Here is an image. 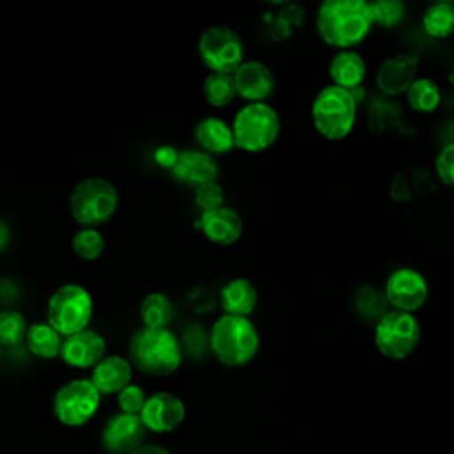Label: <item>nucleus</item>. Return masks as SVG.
<instances>
[{"instance_id": "obj_1", "label": "nucleus", "mask_w": 454, "mask_h": 454, "mask_svg": "<svg viewBox=\"0 0 454 454\" xmlns=\"http://www.w3.org/2000/svg\"><path fill=\"white\" fill-rule=\"evenodd\" d=\"M369 2L325 0L316 12V30L321 41L339 51L353 50L371 32Z\"/></svg>"}, {"instance_id": "obj_2", "label": "nucleus", "mask_w": 454, "mask_h": 454, "mask_svg": "<svg viewBox=\"0 0 454 454\" xmlns=\"http://www.w3.org/2000/svg\"><path fill=\"white\" fill-rule=\"evenodd\" d=\"M128 360L147 376H168L183 362V346L168 328H138L128 344Z\"/></svg>"}, {"instance_id": "obj_3", "label": "nucleus", "mask_w": 454, "mask_h": 454, "mask_svg": "<svg viewBox=\"0 0 454 454\" xmlns=\"http://www.w3.org/2000/svg\"><path fill=\"white\" fill-rule=\"evenodd\" d=\"M207 342L220 364L227 367H243L255 358L261 340L250 317L222 314L213 323Z\"/></svg>"}, {"instance_id": "obj_4", "label": "nucleus", "mask_w": 454, "mask_h": 454, "mask_svg": "<svg viewBox=\"0 0 454 454\" xmlns=\"http://www.w3.org/2000/svg\"><path fill=\"white\" fill-rule=\"evenodd\" d=\"M356 106L358 103L349 90L330 83L316 94L310 105L312 124L323 138L342 140L355 128Z\"/></svg>"}, {"instance_id": "obj_5", "label": "nucleus", "mask_w": 454, "mask_h": 454, "mask_svg": "<svg viewBox=\"0 0 454 454\" xmlns=\"http://www.w3.org/2000/svg\"><path fill=\"white\" fill-rule=\"evenodd\" d=\"M234 147L245 153H262L280 137V117L270 103H247L232 119Z\"/></svg>"}, {"instance_id": "obj_6", "label": "nucleus", "mask_w": 454, "mask_h": 454, "mask_svg": "<svg viewBox=\"0 0 454 454\" xmlns=\"http://www.w3.org/2000/svg\"><path fill=\"white\" fill-rule=\"evenodd\" d=\"M119 193L105 177H87L74 184L69 195V213L82 227L106 223L117 211Z\"/></svg>"}, {"instance_id": "obj_7", "label": "nucleus", "mask_w": 454, "mask_h": 454, "mask_svg": "<svg viewBox=\"0 0 454 454\" xmlns=\"http://www.w3.org/2000/svg\"><path fill=\"white\" fill-rule=\"evenodd\" d=\"M92 296L80 284H64L57 287L46 305V323L60 335L69 337L87 330L92 319Z\"/></svg>"}, {"instance_id": "obj_8", "label": "nucleus", "mask_w": 454, "mask_h": 454, "mask_svg": "<svg viewBox=\"0 0 454 454\" xmlns=\"http://www.w3.org/2000/svg\"><path fill=\"white\" fill-rule=\"evenodd\" d=\"M422 339V328L415 314L390 310L374 326V344L378 351L392 360L408 358Z\"/></svg>"}, {"instance_id": "obj_9", "label": "nucleus", "mask_w": 454, "mask_h": 454, "mask_svg": "<svg viewBox=\"0 0 454 454\" xmlns=\"http://www.w3.org/2000/svg\"><path fill=\"white\" fill-rule=\"evenodd\" d=\"M199 57L211 73L232 74L245 62V44L227 25L207 27L199 37Z\"/></svg>"}, {"instance_id": "obj_10", "label": "nucleus", "mask_w": 454, "mask_h": 454, "mask_svg": "<svg viewBox=\"0 0 454 454\" xmlns=\"http://www.w3.org/2000/svg\"><path fill=\"white\" fill-rule=\"evenodd\" d=\"M101 394L90 380L76 378L64 383L53 395V413L57 420L67 427L87 424L99 408Z\"/></svg>"}, {"instance_id": "obj_11", "label": "nucleus", "mask_w": 454, "mask_h": 454, "mask_svg": "<svg viewBox=\"0 0 454 454\" xmlns=\"http://www.w3.org/2000/svg\"><path fill=\"white\" fill-rule=\"evenodd\" d=\"M427 296V280L415 268H397L385 280V300L390 303L392 310L413 314L424 307Z\"/></svg>"}, {"instance_id": "obj_12", "label": "nucleus", "mask_w": 454, "mask_h": 454, "mask_svg": "<svg viewBox=\"0 0 454 454\" xmlns=\"http://www.w3.org/2000/svg\"><path fill=\"white\" fill-rule=\"evenodd\" d=\"M186 410L183 401L170 392H156L149 395L138 413L145 429L154 433H170L184 420Z\"/></svg>"}, {"instance_id": "obj_13", "label": "nucleus", "mask_w": 454, "mask_h": 454, "mask_svg": "<svg viewBox=\"0 0 454 454\" xmlns=\"http://www.w3.org/2000/svg\"><path fill=\"white\" fill-rule=\"evenodd\" d=\"M232 82L236 96L247 103H266L273 96L277 82L273 71L259 60H245L234 73Z\"/></svg>"}, {"instance_id": "obj_14", "label": "nucleus", "mask_w": 454, "mask_h": 454, "mask_svg": "<svg viewBox=\"0 0 454 454\" xmlns=\"http://www.w3.org/2000/svg\"><path fill=\"white\" fill-rule=\"evenodd\" d=\"M419 57L413 53H395L385 59L376 71V85L387 96L406 94L415 82Z\"/></svg>"}, {"instance_id": "obj_15", "label": "nucleus", "mask_w": 454, "mask_h": 454, "mask_svg": "<svg viewBox=\"0 0 454 454\" xmlns=\"http://www.w3.org/2000/svg\"><path fill=\"white\" fill-rule=\"evenodd\" d=\"M60 356L67 365L74 369H90L106 356V342L103 335L87 328L64 337Z\"/></svg>"}, {"instance_id": "obj_16", "label": "nucleus", "mask_w": 454, "mask_h": 454, "mask_svg": "<svg viewBox=\"0 0 454 454\" xmlns=\"http://www.w3.org/2000/svg\"><path fill=\"white\" fill-rule=\"evenodd\" d=\"M145 427L138 415L117 413L103 427L101 442L110 454H131L140 447Z\"/></svg>"}, {"instance_id": "obj_17", "label": "nucleus", "mask_w": 454, "mask_h": 454, "mask_svg": "<svg viewBox=\"0 0 454 454\" xmlns=\"http://www.w3.org/2000/svg\"><path fill=\"white\" fill-rule=\"evenodd\" d=\"M199 229L207 241L220 247H231L239 241L243 234V220L236 209L220 206L216 209L200 213Z\"/></svg>"}, {"instance_id": "obj_18", "label": "nucleus", "mask_w": 454, "mask_h": 454, "mask_svg": "<svg viewBox=\"0 0 454 454\" xmlns=\"http://www.w3.org/2000/svg\"><path fill=\"white\" fill-rule=\"evenodd\" d=\"M170 174L179 183L197 188L204 183L216 181L220 174V167L215 156L200 149H184V151H179L176 165L172 167Z\"/></svg>"}, {"instance_id": "obj_19", "label": "nucleus", "mask_w": 454, "mask_h": 454, "mask_svg": "<svg viewBox=\"0 0 454 454\" xmlns=\"http://www.w3.org/2000/svg\"><path fill=\"white\" fill-rule=\"evenodd\" d=\"M259 301V293L252 280L236 277L227 280L220 289V307L227 316L250 317Z\"/></svg>"}, {"instance_id": "obj_20", "label": "nucleus", "mask_w": 454, "mask_h": 454, "mask_svg": "<svg viewBox=\"0 0 454 454\" xmlns=\"http://www.w3.org/2000/svg\"><path fill=\"white\" fill-rule=\"evenodd\" d=\"M133 365L121 355L105 356L96 367H92L90 383L99 394H119L129 385Z\"/></svg>"}, {"instance_id": "obj_21", "label": "nucleus", "mask_w": 454, "mask_h": 454, "mask_svg": "<svg viewBox=\"0 0 454 454\" xmlns=\"http://www.w3.org/2000/svg\"><path fill=\"white\" fill-rule=\"evenodd\" d=\"M328 74L332 78V85H337L351 92L362 87L367 74V64L358 51L342 50L330 59Z\"/></svg>"}, {"instance_id": "obj_22", "label": "nucleus", "mask_w": 454, "mask_h": 454, "mask_svg": "<svg viewBox=\"0 0 454 454\" xmlns=\"http://www.w3.org/2000/svg\"><path fill=\"white\" fill-rule=\"evenodd\" d=\"M193 138L200 151L220 156L234 149V135L231 124L218 117H204L193 128Z\"/></svg>"}, {"instance_id": "obj_23", "label": "nucleus", "mask_w": 454, "mask_h": 454, "mask_svg": "<svg viewBox=\"0 0 454 454\" xmlns=\"http://www.w3.org/2000/svg\"><path fill=\"white\" fill-rule=\"evenodd\" d=\"M62 335L53 330L48 323H32L28 325L25 342L28 351L43 360H51L60 355Z\"/></svg>"}, {"instance_id": "obj_24", "label": "nucleus", "mask_w": 454, "mask_h": 454, "mask_svg": "<svg viewBox=\"0 0 454 454\" xmlns=\"http://www.w3.org/2000/svg\"><path fill=\"white\" fill-rule=\"evenodd\" d=\"M406 101L417 114H433L442 103V90L434 80L427 76H417L406 90Z\"/></svg>"}, {"instance_id": "obj_25", "label": "nucleus", "mask_w": 454, "mask_h": 454, "mask_svg": "<svg viewBox=\"0 0 454 454\" xmlns=\"http://www.w3.org/2000/svg\"><path fill=\"white\" fill-rule=\"evenodd\" d=\"M174 317V305L163 293H149L140 303V319L147 328H167Z\"/></svg>"}, {"instance_id": "obj_26", "label": "nucleus", "mask_w": 454, "mask_h": 454, "mask_svg": "<svg viewBox=\"0 0 454 454\" xmlns=\"http://www.w3.org/2000/svg\"><path fill=\"white\" fill-rule=\"evenodd\" d=\"M422 28L433 39H447L454 34V7L447 2L429 5L422 14Z\"/></svg>"}, {"instance_id": "obj_27", "label": "nucleus", "mask_w": 454, "mask_h": 454, "mask_svg": "<svg viewBox=\"0 0 454 454\" xmlns=\"http://www.w3.org/2000/svg\"><path fill=\"white\" fill-rule=\"evenodd\" d=\"M202 94L206 103L213 108H223L231 105L236 98L232 74L209 73L202 83Z\"/></svg>"}, {"instance_id": "obj_28", "label": "nucleus", "mask_w": 454, "mask_h": 454, "mask_svg": "<svg viewBox=\"0 0 454 454\" xmlns=\"http://www.w3.org/2000/svg\"><path fill=\"white\" fill-rule=\"evenodd\" d=\"M369 12L372 27L378 25L381 28H394L406 16V4L401 0H376L369 2Z\"/></svg>"}, {"instance_id": "obj_29", "label": "nucleus", "mask_w": 454, "mask_h": 454, "mask_svg": "<svg viewBox=\"0 0 454 454\" xmlns=\"http://www.w3.org/2000/svg\"><path fill=\"white\" fill-rule=\"evenodd\" d=\"M73 252L83 261H96L105 250V238L98 229L82 227L71 241Z\"/></svg>"}, {"instance_id": "obj_30", "label": "nucleus", "mask_w": 454, "mask_h": 454, "mask_svg": "<svg viewBox=\"0 0 454 454\" xmlns=\"http://www.w3.org/2000/svg\"><path fill=\"white\" fill-rule=\"evenodd\" d=\"M28 325L21 312L7 309L0 312V344L2 346H18L25 340Z\"/></svg>"}, {"instance_id": "obj_31", "label": "nucleus", "mask_w": 454, "mask_h": 454, "mask_svg": "<svg viewBox=\"0 0 454 454\" xmlns=\"http://www.w3.org/2000/svg\"><path fill=\"white\" fill-rule=\"evenodd\" d=\"M193 197H195V204L202 211H209V209H216V207L223 206L225 193L218 181H211V183H204V184L197 186Z\"/></svg>"}, {"instance_id": "obj_32", "label": "nucleus", "mask_w": 454, "mask_h": 454, "mask_svg": "<svg viewBox=\"0 0 454 454\" xmlns=\"http://www.w3.org/2000/svg\"><path fill=\"white\" fill-rule=\"evenodd\" d=\"M434 172L442 184L454 190V142L443 145L434 158Z\"/></svg>"}, {"instance_id": "obj_33", "label": "nucleus", "mask_w": 454, "mask_h": 454, "mask_svg": "<svg viewBox=\"0 0 454 454\" xmlns=\"http://www.w3.org/2000/svg\"><path fill=\"white\" fill-rule=\"evenodd\" d=\"M145 394L138 385L129 383L128 387H124L119 394H117V404L121 408L122 413H129V415H138L144 408L145 403Z\"/></svg>"}, {"instance_id": "obj_34", "label": "nucleus", "mask_w": 454, "mask_h": 454, "mask_svg": "<svg viewBox=\"0 0 454 454\" xmlns=\"http://www.w3.org/2000/svg\"><path fill=\"white\" fill-rule=\"evenodd\" d=\"M177 154H179V151L174 149L172 145H160V147H156V151H154V161H156L161 168L172 170V167L176 165Z\"/></svg>"}, {"instance_id": "obj_35", "label": "nucleus", "mask_w": 454, "mask_h": 454, "mask_svg": "<svg viewBox=\"0 0 454 454\" xmlns=\"http://www.w3.org/2000/svg\"><path fill=\"white\" fill-rule=\"evenodd\" d=\"M131 454H170V452L160 445H140Z\"/></svg>"}, {"instance_id": "obj_36", "label": "nucleus", "mask_w": 454, "mask_h": 454, "mask_svg": "<svg viewBox=\"0 0 454 454\" xmlns=\"http://www.w3.org/2000/svg\"><path fill=\"white\" fill-rule=\"evenodd\" d=\"M11 239V231L4 220H0V252L9 245Z\"/></svg>"}, {"instance_id": "obj_37", "label": "nucleus", "mask_w": 454, "mask_h": 454, "mask_svg": "<svg viewBox=\"0 0 454 454\" xmlns=\"http://www.w3.org/2000/svg\"><path fill=\"white\" fill-rule=\"evenodd\" d=\"M0 356H2V344H0Z\"/></svg>"}]
</instances>
